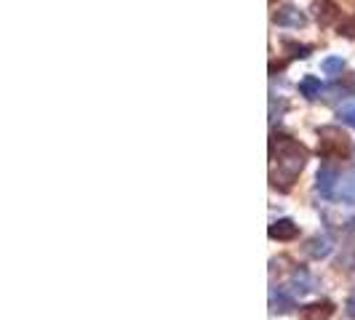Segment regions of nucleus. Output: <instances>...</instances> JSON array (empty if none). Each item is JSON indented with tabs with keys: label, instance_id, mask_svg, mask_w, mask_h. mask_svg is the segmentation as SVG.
<instances>
[{
	"label": "nucleus",
	"instance_id": "nucleus-12",
	"mask_svg": "<svg viewBox=\"0 0 355 320\" xmlns=\"http://www.w3.org/2000/svg\"><path fill=\"white\" fill-rule=\"evenodd\" d=\"M320 91H323V86H320V78H315V75H307V78H302V83H300V94H302L304 99H318Z\"/></svg>",
	"mask_w": 355,
	"mask_h": 320
},
{
	"label": "nucleus",
	"instance_id": "nucleus-10",
	"mask_svg": "<svg viewBox=\"0 0 355 320\" xmlns=\"http://www.w3.org/2000/svg\"><path fill=\"white\" fill-rule=\"evenodd\" d=\"M334 312V302L323 299V302H313L302 307V320H326Z\"/></svg>",
	"mask_w": 355,
	"mask_h": 320
},
{
	"label": "nucleus",
	"instance_id": "nucleus-14",
	"mask_svg": "<svg viewBox=\"0 0 355 320\" xmlns=\"http://www.w3.org/2000/svg\"><path fill=\"white\" fill-rule=\"evenodd\" d=\"M339 33L347 37H355V17H350L345 24H339Z\"/></svg>",
	"mask_w": 355,
	"mask_h": 320
},
{
	"label": "nucleus",
	"instance_id": "nucleus-13",
	"mask_svg": "<svg viewBox=\"0 0 355 320\" xmlns=\"http://www.w3.org/2000/svg\"><path fill=\"white\" fill-rule=\"evenodd\" d=\"M323 72L326 75H342V70H345V59L342 56H329V59H323Z\"/></svg>",
	"mask_w": 355,
	"mask_h": 320
},
{
	"label": "nucleus",
	"instance_id": "nucleus-16",
	"mask_svg": "<svg viewBox=\"0 0 355 320\" xmlns=\"http://www.w3.org/2000/svg\"><path fill=\"white\" fill-rule=\"evenodd\" d=\"M342 121H345V123H350V125H355V109H345V112H342Z\"/></svg>",
	"mask_w": 355,
	"mask_h": 320
},
{
	"label": "nucleus",
	"instance_id": "nucleus-7",
	"mask_svg": "<svg viewBox=\"0 0 355 320\" xmlns=\"http://www.w3.org/2000/svg\"><path fill=\"white\" fill-rule=\"evenodd\" d=\"M270 238H272V240H294V238H297V235H300V227H297V224H294V222H291V219H278V222H272V224H270Z\"/></svg>",
	"mask_w": 355,
	"mask_h": 320
},
{
	"label": "nucleus",
	"instance_id": "nucleus-5",
	"mask_svg": "<svg viewBox=\"0 0 355 320\" xmlns=\"http://www.w3.org/2000/svg\"><path fill=\"white\" fill-rule=\"evenodd\" d=\"M297 307V302H294V294L288 291V288H272L270 291V310L272 312H291Z\"/></svg>",
	"mask_w": 355,
	"mask_h": 320
},
{
	"label": "nucleus",
	"instance_id": "nucleus-2",
	"mask_svg": "<svg viewBox=\"0 0 355 320\" xmlns=\"http://www.w3.org/2000/svg\"><path fill=\"white\" fill-rule=\"evenodd\" d=\"M318 152L326 160L345 158L350 152V136L339 125H323L318 131Z\"/></svg>",
	"mask_w": 355,
	"mask_h": 320
},
{
	"label": "nucleus",
	"instance_id": "nucleus-1",
	"mask_svg": "<svg viewBox=\"0 0 355 320\" xmlns=\"http://www.w3.org/2000/svg\"><path fill=\"white\" fill-rule=\"evenodd\" d=\"M272 160L278 166V177L284 181V187H291V181L300 177L307 160V150L297 139L286 136V134H275L272 136Z\"/></svg>",
	"mask_w": 355,
	"mask_h": 320
},
{
	"label": "nucleus",
	"instance_id": "nucleus-9",
	"mask_svg": "<svg viewBox=\"0 0 355 320\" xmlns=\"http://www.w3.org/2000/svg\"><path fill=\"white\" fill-rule=\"evenodd\" d=\"M315 19H318L320 27H329V24H334L339 19V8L331 3V0H315Z\"/></svg>",
	"mask_w": 355,
	"mask_h": 320
},
{
	"label": "nucleus",
	"instance_id": "nucleus-8",
	"mask_svg": "<svg viewBox=\"0 0 355 320\" xmlns=\"http://www.w3.org/2000/svg\"><path fill=\"white\" fill-rule=\"evenodd\" d=\"M304 251H307V256H313V259H326V256L334 251V246H331L329 235H315V238L307 240Z\"/></svg>",
	"mask_w": 355,
	"mask_h": 320
},
{
	"label": "nucleus",
	"instance_id": "nucleus-11",
	"mask_svg": "<svg viewBox=\"0 0 355 320\" xmlns=\"http://www.w3.org/2000/svg\"><path fill=\"white\" fill-rule=\"evenodd\" d=\"M337 195H339V200H342V203L355 206V168H353V171H347L345 177L339 179Z\"/></svg>",
	"mask_w": 355,
	"mask_h": 320
},
{
	"label": "nucleus",
	"instance_id": "nucleus-15",
	"mask_svg": "<svg viewBox=\"0 0 355 320\" xmlns=\"http://www.w3.org/2000/svg\"><path fill=\"white\" fill-rule=\"evenodd\" d=\"M345 312H347V315L355 320V291L350 294V296H347V302H345Z\"/></svg>",
	"mask_w": 355,
	"mask_h": 320
},
{
	"label": "nucleus",
	"instance_id": "nucleus-6",
	"mask_svg": "<svg viewBox=\"0 0 355 320\" xmlns=\"http://www.w3.org/2000/svg\"><path fill=\"white\" fill-rule=\"evenodd\" d=\"M315 288V278L304 269V267H300V269H294V275H291V281H288V291L291 294H300V296H304V294H310Z\"/></svg>",
	"mask_w": 355,
	"mask_h": 320
},
{
	"label": "nucleus",
	"instance_id": "nucleus-3",
	"mask_svg": "<svg viewBox=\"0 0 355 320\" xmlns=\"http://www.w3.org/2000/svg\"><path fill=\"white\" fill-rule=\"evenodd\" d=\"M339 171L334 166H320L318 177H315V190L320 193V197H334L339 187Z\"/></svg>",
	"mask_w": 355,
	"mask_h": 320
},
{
	"label": "nucleus",
	"instance_id": "nucleus-4",
	"mask_svg": "<svg viewBox=\"0 0 355 320\" xmlns=\"http://www.w3.org/2000/svg\"><path fill=\"white\" fill-rule=\"evenodd\" d=\"M272 21L278 24V27H291V30H300V27H304V14L300 11V8H294V6H281L278 11H275V17H272Z\"/></svg>",
	"mask_w": 355,
	"mask_h": 320
}]
</instances>
